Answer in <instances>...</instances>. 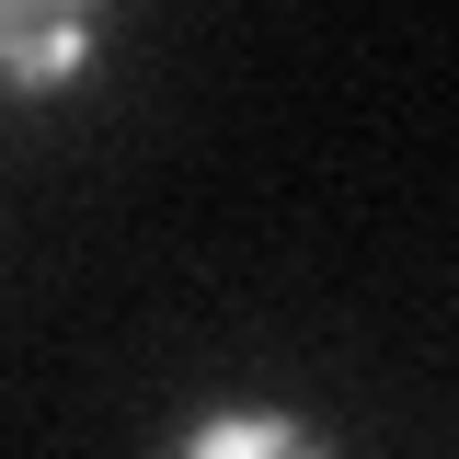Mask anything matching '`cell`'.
Returning <instances> with one entry per match:
<instances>
[{
  "label": "cell",
  "mask_w": 459,
  "mask_h": 459,
  "mask_svg": "<svg viewBox=\"0 0 459 459\" xmlns=\"http://www.w3.org/2000/svg\"><path fill=\"white\" fill-rule=\"evenodd\" d=\"M92 47H104L92 0H0V92H69Z\"/></svg>",
  "instance_id": "cell-1"
},
{
  "label": "cell",
  "mask_w": 459,
  "mask_h": 459,
  "mask_svg": "<svg viewBox=\"0 0 459 459\" xmlns=\"http://www.w3.org/2000/svg\"><path fill=\"white\" fill-rule=\"evenodd\" d=\"M172 459H333V437H310L299 413H207L172 437Z\"/></svg>",
  "instance_id": "cell-2"
}]
</instances>
